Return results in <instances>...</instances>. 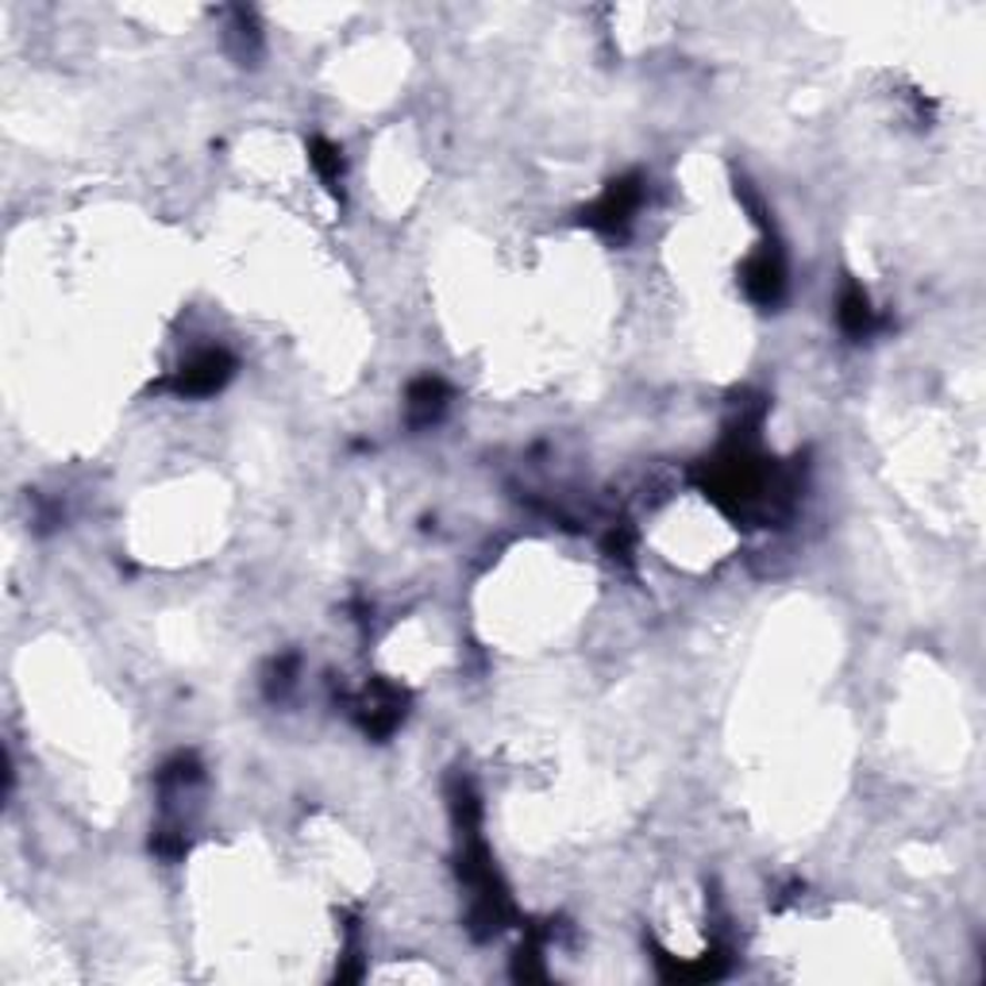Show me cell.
<instances>
[{
    "mask_svg": "<svg viewBox=\"0 0 986 986\" xmlns=\"http://www.w3.org/2000/svg\"><path fill=\"white\" fill-rule=\"evenodd\" d=\"M443 398H448V393H443V386L435 382V378H424V382H417L409 390V412H412V420H417V424H428V420H435V417H440V409H443Z\"/></svg>",
    "mask_w": 986,
    "mask_h": 986,
    "instance_id": "obj_4",
    "label": "cell"
},
{
    "mask_svg": "<svg viewBox=\"0 0 986 986\" xmlns=\"http://www.w3.org/2000/svg\"><path fill=\"white\" fill-rule=\"evenodd\" d=\"M228 374H232L228 355H224V351H205V355H197L189 367H182V374H177V390L201 398V393L220 390Z\"/></svg>",
    "mask_w": 986,
    "mask_h": 986,
    "instance_id": "obj_2",
    "label": "cell"
},
{
    "mask_svg": "<svg viewBox=\"0 0 986 986\" xmlns=\"http://www.w3.org/2000/svg\"><path fill=\"white\" fill-rule=\"evenodd\" d=\"M640 182L636 177H625V182H617L609 193H605L602 201L594 205V213H589V224H597V228H625L628 220H633V213L640 208Z\"/></svg>",
    "mask_w": 986,
    "mask_h": 986,
    "instance_id": "obj_1",
    "label": "cell"
},
{
    "mask_svg": "<svg viewBox=\"0 0 986 986\" xmlns=\"http://www.w3.org/2000/svg\"><path fill=\"white\" fill-rule=\"evenodd\" d=\"M840 328L848 331V336H867L871 328H875V309H871L867 294L863 289H848L844 297H840Z\"/></svg>",
    "mask_w": 986,
    "mask_h": 986,
    "instance_id": "obj_3",
    "label": "cell"
}]
</instances>
